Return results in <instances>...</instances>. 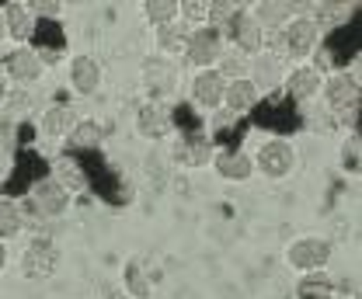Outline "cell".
<instances>
[{"label":"cell","mask_w":362,"mask_h":299,"mask_svg":"<svg viewBox=\"0 0 362 299\" xmlns=\"http://www.w3.org/2000/svg\"><path fill=\"white\" fill-rule=\"evenodd\" d=\"M126 296H133V299L150 296V282H146L139 261H129V264H126Z\"/></svg>","instance_id":"obj_27"},{"label":"cell","mask_w":362,"mask_h":299,"mask_svg":"<svg viewBox=\"0 0 362 299\" xmlns=\"http://www.w3.org/2000/svg\"><path fill=\"white\" fill-rule=\"evenodd\" d=\"M0 171H4V153H0Z\"/></svg>","instance_id":"obj_39"},{"label":"cell","mask_w":362,"mask_h":299,"mask_svg":"<svg viewBox=\"0 0 362 299\" xmlns=\"http://www.w3.org/2000/svg\"><path fill=\"white\" fill-rule=\"evenodd\" d=\"M331 254H334V247H331L327 237H300V240L289 244L286 261H289L296 271H320V268L331 261Z\"/></svg>","instance_id":"obj_2"},{"label":"cell","mask_w":362,"mask_h":299,"mask_svg":"<svg viewBox=\"0 0 362 299\" xmlns=\"http://www.w3.org/2000/svg\"><path fill=\"white\" fill-rule=\"evenodd\" d=\"M213 168L220 177L226 181H247L251 174H255V160L247 157V153H240V150H220L216 157H213Z\"/></svg>","instance_id":"obj_15"},{"label":"cell","mask_w":362,"mask_h":299,"mask_svg":"<svg viewBox=\"0 0 362 299\" xmlns=\"http://www.w3.org/2000/svg\"><path fill=\"white\" fill-rule=\"evenodd\" d=\"M77 126V112L66 108V105H52L42 112V122H39V132L45 139H66L70 129Z\"/></svg>","instance_id":"obj_16"},{"label":"cell","mask_w":362,"mask_h":299,"mask_svg":"<svg viewBox=\"0 0 362 299\" xmlns=\"http://www.w3.org/2000/svg\"><path fill=\"white\" fill-rule=\"evenodd\" d=\"M143 77H146V87H150L153 94H168V90L175 87L178 70H175V63H168V59H150L146 70H143Z\"/></svg>","instance_id":"obj_19"},{"label":"cell","mask_w":362,"mask_h":299,"mask_svg":"<svg viewBox=\"0 0 362 299\" xmlns=\"http://www.w3.org/2000/svg\"><path fill=\"white\" fill-rule=\"evenodd\" d=\"M136 132H139L143 139H164V136L171 132L168 108H160V105H143V108L136 112Z\"/></svg>","instance_id":"obj_14"},{"label":"cell","mask_w":362,"mask_h":299,"mask_svg":"<svg viewBox=\"0 0 362 299\" xmlns=\"http://www.w3.org/2000/svg\"><path fill=\"white\" fill-rule=\"evenodd\" d=\"M255 168L265 174V177H272V181L289 177L293 168H296V146H293V143H286V139H269V143L258 150Z\"/></svg>","instance_id":"obj_3"},{"label":"cell","mask_w":362,"mask_h":299,"mask_svg":"<svg viewBox=\"0 0 362 299\" xmlns=\"http://www.w3.org/2000/svg\"><path fill=\"white\" fill-rule=\"evenodd\" d=\"M42 70H45L42 56H39L35 49H28V45H14V49L4 56V77L21 87L35 84V81L42 77Z\"/></svg>","instance_id":"obj_4"},{"label":"cell","mask_w":362,"mask_h":299,"mask_svg":"<svg viewBox=\"0 0 362 299\" xmlns=\"http://www.w3.org/2000/svg\"><path fill=\"white\" fill-rule=\"evenodd\" d=\"M25 230V213L14 199H0V240H14Z\"/></svg>","instance_id":"obj_21"},{"label":"cell","mask_w":362,"mask_h":299,"mask_svg":"<svg viewBox=\"0 0 362 299\" xmlns=\"http://www.w3.org/2000/svg\"><path fill=\"white\" fill-rule=\"evenodd\" d=\"M28 206H32V213L45 216V219H59V216L70 209V192H63L52 177H42V181L32 184Z\"/></svg>","instance_id":"obj_6"},{"label":"cell","mask_w":362,"mask_h":299,"mask_svg":"<svg viewBox=\"0 0 362 299\" xmlns=\"http://www.w3.org/2000/svg\"><path fill=\"white\" fill-rule=\"evenodd\" d=\"M320 74H317L314 66H303V70H293L289 77H286V90H289V98L293 101H310L314 94H320Z\"/></svg>","instance_id":"obj_18"},{"label":"cell","mask_w":362,"mask_h":299,"mask_svg":"<svg viewBox=\"0 0 362 299\" xmlns=\"http://www.w3.org/2000/svg\"><path fill=\"white\" fill-rule=\"evenodd\" d=\"M7 39V28H4V14H0V42Z\"/></svg>","instance_id":"obj_38"},{"label":"cell","mask_w":362,"mask_h":299,"mask_svg":"<svg viewBox=\"0 0 362 299\" xmlns=\"http://www.w3.org/2000/svg\"><path fill=\"white\" fill-rule=\"evenodd\" d=\"M70 87H74L81 98L98 94V87H101V63H98L94 56H88V52L74 56V59H70Z\"/></svg>","instance_id":"obj_9"},{"label":"cell","mask_w":362,"mask_h":299,"mask_svg":"<svg viewBox=\"0 0 362 299\" xmlns=\"http://www.w3.org/2000/svg\"><path fill=\"white\" fill-rule=\"evenodd\" d=\"M143 11H146L150 25H157V28H168V25H175V18L181 14V4H175V0H150Z\"/></svg>","instance_id":"obj_26"},{"label":"cell","mask_w":362,"mask_h":299,"mask_svg":"<svg viewBox=\"0 0 362 299\" xmlns=\"http://www.w3.org/2000/svg\"><path fill=\"white\" fill-rule=\"evenodd\" d=\"M247 74H251V84H255L258 94H262V90H275V87L286 81V77H282V63H279L272 52H258V56L247 63Z\"/></svg>","instance_id":"obj_12"},{"label":"cell","mask_w":362,"mask_h":299,"mask_svg":"<svg viewBox=\"0 0 362 299\" xmlns=\"http://www.w3.org/2000/svg\"><path fill=\"white\" fill-rule=\"evenodd\" d=\"M28 11H32V14H59L63 7H59V4H32Z\"/></svg>","instance_id":"obj_33"},{"label":"cell","mask_w":362,"mask_h":299,"mask_svg":"<svg viewBox=\"0 0 362 299\" xmlns=\"http://www.w3.org/2000/svg\"><path fill=\"white\" fill-rule=\"evenodd\" d=\"M296 296L300 299H334V279H331V275H307V279L296 286Z\"/></svg>","instance_id":"obj_24"},{"label":"cell","mask_w":362,"mask_h":299,"mask_svg":"<svg viewBox=\"0 0 362 299\" xmlns=\"http://www.w3.org/2000/svg\"><path fill=\"white\" fill-rule=\"evenodd\" d=\"M185 49H188V59H192V63H199L202 70H209V66L220 63V56H223V35H220L213 25H202V28H195V32L185 39Z\"/></svg>","instance_id":"obj_7"},{"label":"cell","mask_w":362,"mask_h":299,"mask_svg":"<svg viewBox=\"0 0 362 299\" xmlns=\"http://www.w3.org/2000/svg\"><path fill=\"white\" fill-rule=\"evenodd\" d=\"M223 90H226V81L220 77L216 66H209V70H199V74H195V81H192V101H195L199 108L213 112V108L223 105Z\"/></svg>","instance_id":"obj_8"},{"label":"cell","mask_w":362,"mask_h":299,"mask_svg":"<svg viewBox=\"0 0 362 299\" xmlns=\"http://www.w3.org/2000/svg\"><path fill=\"white\" fill-rule=\"evenodd\" d=\"M4 264H7V247H4V240H0V271H4Z\"/></svg>","instance_id":"obj_36"},{"label":"cell","mask_w":362,"mask_h":299,"mask_svg":"<svg viewBox=\"0 0 362 299\" xmlns=\"http://www.w3.org/2000/svg\"><path fill=\"white\" fill-rule=\"evenodd\" d=\"M56 271H59V251H56V244L32 240V247H25V254H21V275L32 279V282H42V279H52Z\"/></svg>","instance_id":"obj_5"},{"label":"cell","mask_w":362,"mask_h":299,"mask_svg":"<svg viewBox=\"0 0 362 299\" xmlns=\"http://www.w3.org/2000/svg\"><path fill=\"white\" fill-rule=\"evenodd\" d=\"M181 14L202 21V18H209V4H181Z\"/></svg>","instance_id":"obj_31"},{"label":"cell","mask_w":362,"mask_h":299,"mask_svg":"<svg viewBox=\"0 0 362 299\" xmlns=\"http://www.w3.org/2000/svg\"><path fill=\"white\" fill-rule=\"evenodd\" d=\"M251 18L265 28H279V25H289V18H293V4H258L255 11H251Z\"/></svg>","instance_id":"obj_23"},{"label":"cell","mask_w":362,"mask_h":299,"mask_svg":"<svg viewBox=\"0 0 362 299\" xmlns=\"http://www.w3.org/2000/svg\"><path fill=\"white\" fill-rule=\"evenodd\" d=\"M0 14H4L7 39H14V45H25L35 35V18H32L28 4H7V7H0Z\"/></svg>","instance_id":"obj_11"},{"label":"cell","mask_w":362,"mask_h":299,"mask_svg":"<svg viewBox=\"0 0 362 299\" xmlns=\"http://www.w3.org/2000/svg\"><path fill=\"white\" fill-rule=\"evenodd\" d=\"M324 18H327L331 25H338L341 18H349V7H320V21H324ZM320 21H317V25H320Z\"/></svg>","instance_id":"obj_32"},{"label":"cell","mask_w":362,"mask_h":299,"mask_svg":"<svg viewBox=\"0 0 362 299\" xmlns=\"http://www.w3.org/2000/svg\"><path fill=\"white\" fill-rule=\"evenodd\" d=\"M317 39H320V25L314 18H293L286 25V49L293 56H314Z\"/></svg>","instance_id":"obj_10"},{"label":"cell","mask_w":362,"mask_h":299,"mask_svg":"<svg viewBox=\"0 0 362 299\" xmlns=\"http://www.w3.org/2000/svg\"><path fill=\"white\" fill-rule=\"evenodd\" d=\"M52 181L63 188V192H70V195H77V192H88V174L81 164H74V160H56V174H52Z\"/></svg>","instance_id":"obj_20"},{"label":"cell","mask_w":362,"mask_h":299,"mask_svg":"<svg viewBox=\"0 0 362 299\" xmlns=\"http://www.w3.org/2000/svg\"><path fill=\"white\" fill-rule=\"evenodd\" d=\"M341 160H345V171H359V136H349L345 139Z\"/></svg>","instance_id":"obj_30"},{"label":"cell","mask_w":362,"mask_h":299,"mask_svg":"<svg viewBox=\"0 0 362 299\" xmlns=\"http://www.w3.org/2000/svg\"><path fill=\"white\" fill-rule=\"evenodd\" d=\"M209 157H213V150H209V143H206V139H199V136L178 146V160L181 164H188V168H206V164H209Z\"/></svg>","instance_id":"obj_25"},{"label":"cell","mask_w":362,"mask_h":299,"mask_svg":"<svg viewBox=\"0 0 362 299\" xmlns=\"http://www.w3.org/2000/svg\"><path fill=\"white\" fill-rule=\"evenodd\" d=\"M255 101H258V90H255L251 81H226L223 105H226L230 115H244V112H251Z\"/></svg>","instance_id":"obj_17"},{"label":"cell","mask_w":362,"mask_h":299,"mask_svg":"<svg viewBox=\"0 0 362 299\" xmlns=\"http://www.w3.org/2000/svg\"><path fill=\"white\" fill-rule=\"evenodd\" d=\"M230 25H233L230 32H233V42H237V49H240V52H247V56H258V52H262L265 28H262L251 14H237Z\"/></svg>","instance_id":"obj_13"},{"label":"cell","mask_w":362,"mask_h":299,"mask_svg":"<svg viewBox=\"0 0 362 299\" xmlns=\"http://www.w3.org/2000/svg\"><path fill=\"white\" fill-rule=\"evenodd\" d=\"M105 299H133V296H126V293H108Z\"/></svg>","instance_id":"obj_37"},{"label":"cell","mask_w":362,"mask_h":299,"mask_svg":"<svg viewBox=\"0 0 362 299\" xmlns=\"http://www.w3.org/2000/svg\"><path fill=\"white\" fill-rule=\"evenodd\" d=\"M320 87H324V101L334 115H341L345 122L359 115V81L352 74H334Z\"/></svg>","instance_id":"obj_1"},{"label":"cell","mask_w":362,"mask_h":299,"mask_svg":"<svg viewBox=\"0 0 362 299\" xmlns=\"http://www.w3.org/2000/svg\"><path fill=\"white\" fill-rule=\"evenodd\" d=\"M4 105H7V112H11V115H25V112L32 108V98H28L25 90H14V94H7V98H4Z\"/></svg>","instance_id":"obj_29"},{"label":"cell","mask_w":362,"mask_h":299,"mask_svg":"<svg viewBox=\"0 0 362 299\" xmlns=\"http://www.w3.org/2000/svg\"><path fill=\"white\" fill-rule=\"evenodd\" d=\"M233 14V4H209V18H226Z\"/></svg>","instance_id":"obj_34"},{"label":"cell","mask_w":362,"mask_h":299,"mask_svg":"<svg viewBox=\"0 0 362 299\" xmlns=\"http://www.w3.org/2000/svg\"><path fill=\"white\" fill-rule=\"evenodd\" d=\"M4 98H7V77H4V70H0V105H4Z\"/></svg>","instance_id":"obj_35"},{"label":"cell","mask_w":362,"mask_h":299,"mask_svg":"<svg viewBox=\"0 0 362 299\" xmlns=\"http://www.w3.org/2000/svg\"><path fill=\"white\" fill-rule=\"evenodd\" d=\"M220 59H223V63H220V77H223V81H244L247 59H244L240 52H223Z\"/></svg>","instance_id":"obj_28"},{"label":"cell","mask_w":362,"mask_h":299,"mask_svg":"<svg viewBox=\"0 0 362 299\" xmlns=\"http://www.w3.org/2000/svg\"><path fill=\"white\" fill-rule=\"evenodd\" d=\"M66 143H70V150H94V146L101 143V122H94V119H77V126L70 129Z\"/></svg>","instance_id":"obj_22"}]
</instances>
